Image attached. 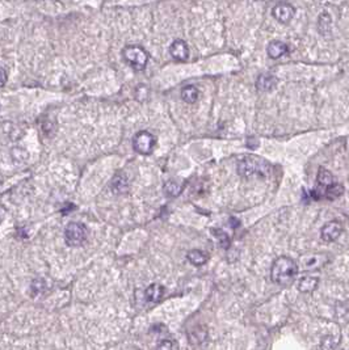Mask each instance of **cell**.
Returning <instances> with one entry per match:
<instances>
[{"label":"cell","instance_id":"obj_1","mask_svg":"<svg viewBox=\"0 0 349 350\" xmlns=\"http://www.w3.org/2000/svg\"><path fill=\"white\" fill-rule=\"evenodd\" d=\"M298 274V264L289 256H280L272 264V281L281 287H289L294 283Z\"/></svg>","mask_w":349,"mask_h":350},{"label":"cell","instance_id":"obj_2","mask_svg":"<svg viewBox=\"0 0 349 350\" xmlns=\"http://www.w3.org/2000/svg\"><path fill=\"white\" fill-rule=\"evenodd\" d=\"M238 173L244 179L251 177H265L271 173V165L267 160L259 156L248 155L240 159L238 163Z\"/></svg>","mask_w":349,"mask_h":350},{"label":"cell","instance_id":"obj_3","mask_svg":"<svg viewBox=\"0 0 349 350\" xmlns=\"http://www.w3.org/2000/svg\"><path fill=\"white\" fill-rule=\"evenodd\" d=\"M124 59L134 70L142 71V70L146 69L147 62H148V54L143 47L130 45L124 49Z\"/></svg>","mask_w":349,"mask_h":350},{"label":"cell","instance_id":"obj_4","mask_svg":"<svg viewBox=\"0 0 349 350\" xmlns=\"http://www.w3.org/2000/svg\"><path fill=\"white\" fill-rule=\"evenodd\" d=\"M88 229L79 222H71L65 229V240L69 247H80L87 240Z\"/></svg>","mask_w":349,"mask_h":350},{"label":"cell","instance_id":"obj_5","mask_svg":"<svg viewBox=\"0 0 349 350\" xmlns=\"http://www.w3.org/2000/svg\"><path fill=\"white\" fill-rule=\"evenodd\" d=\"M330 262V255L327 253H309L301 257V265L304 266L307 272H315L318 269H322Z\"/></svg>","mask_w":349,"mask_h":350},{"label":"cell","instance_id":"obj_6","mask_svg":"<svg viewBox=\"0 0 349 350\" xmlns=\"http://www.w3.org/2000/svg\"><path fill=\"white\" fill-rule=\"evenodd\" d=\"M155 137L148 131H139L135 137H134L133 146L134 150L142 155L151 154L155 148Z\"/></svg>","mask_w":349,"mask_h":350},{"label":"cell","instance_id":"obj_7","mask_svg":"<svg viewBox=\"0 0 349 350\" xmlns=\"http://www.w3.org/2000/svg\"><path fill=\"white\" fill-rule=\"evenodd\" d=\"M318 188L315 190H313V197L315 200H323L324 193L326 190L335 184V177L331 173L330 170L326 169V168H319V172H318L317 177Z\"/></svg>","mask_w":349,"mask_h":350},{"label":"cell","instance_id":"obj_8","mask_svg":"<svg viewBox=\"0 0 349 350\" xmlns=\"http://www.w3.org/2000/svg\"><path fill=\"white\" fill-rule=\"evenodd\" d=\"M343 234V224L339 220H331L326 223L320 229V236L326 243H332L339 239V236Z\"/></svg>","mask_w":349,"mask_h":350},{"label":"cell","instance_id":"obj_9","mask_svg":"<svg viewBox=\"0 0 349 350\" xmlns=\"http://www.w3.org/2000/svg\"><path fill=\"white\" fill-rule=\"evenodd\" d=\"M272 15L278 23L281 24H287L289 21H291V19L295 15V10L294 7L289 3H280L274 7L273 11H272Z\"/></svg>","mask_w":349,"mask_h":350},{"label":"cell","instance_id":"obj_10","mask_svg":"<svg viewBox=\"0 0 349 350\" xmlns=\"http://www.w3.org/2000/svg\"><path fill=\"white\" fill-rule=\"evenodd\" d=\"M170 54L172 55L173 59H176L179 62H185L189 58V49L184 41L181 39H176L175 42L171 45Z\"/></svg>","mask_w":349,"mask_h":350},{"label":"cell","instance_id":"obj_11","mask_svg":"<svg viewBox=\"0 0 349 350\" xmlns=\"http://www.w3.org/2000/svg\"><path fill=\"white\" fill-rule=\"evenodd\" d=\"M319 285V277L315 274H305L302 278L298 281V290L305 294H310L315 291Z\"/></svg>","mask_w":349,"mask_h":350},{"label":"cell","instance_id":"obj_12","mask_svg":"<svg viewBox=\"0 0 349 350\" xmlns=\"http://www.w3.org/2000/svg\"><path fill=\"white\" fill-rule=\"evenodd\" d=\"M276 85H277V78L271 74H263L259 76L256 82V87L261 92H271L272 89L276 88Z\"/></svg>","mask_w":349,"mask_h":350},{"label":"cell","instance_id":"obj_13","mask_svg":"<svg viewBox=\"0 0 349 350\" xmlns=\"http://www.w3.org/2000/svg\"><path fill=\"white\" fill-rule=\"evenodd\" d=\"M164 294V287L160 283H153L147 287V290L144 291V298L147 302L150 303H155V302L160 301V298L163 297Z\"/></svg>","mask_w":349,"mask_h":350},{"label":"cell","instance_id":"obj_14","mask_svg":"<svg viewBox=\"0 0 349 350\" xmlns=\"http://www.w3.org/2000/svg\"><path fill=\"white\" fill-rule=\"evenodd\" d=\"M268 55L273 59L281 58V56L287 52V45L281 41H272L269 45H268Z\"/></svg>","mask_w":349,"mask_h":350},{"label":"cell","instance_id":"obj_15","mask_svg":"<svg viewBox=\"0 0 349 350\" xmlns=\"http://www.w3.org/2000/svg\"><path fill=\"white\" fill-rule=\"evenodd\" d=\"M184 185H185V184H184L183 181L170 180V181H167L166 185H164V192H166L167 196L176 197L183 192Z\"/></svg>","mask_w":349,"mask_h":350},{"label":"cell","instance_id":"obj_16","mask_svg":"<svg viewBox=\"0 0 349 350\" xmlns=\"http://www.w3.org/2000/svg\"><path fill=\"white\" fill-rule=\"evenodd\" d=\"M127 187H129V184H127V179L124 174H116L115 179L112 180L111 188L116 194L125 193L127 190Z\"/></svg>","mask_w":349,"mask_h":350},{"label":"cell","instance_id":"obj_17","mask_svg":"<svg viewBox=\"0 0 349 350\" xmlns=\"http://www.w3.org/2000/svg\"><path fill=\"white\" fill-rule=\"evenodd\" d=\"M208 255H206L205 252H203V251H200V249H193V251H190L189 253H188V260L190 261V264L194 266H201L204 265V264H206L208 262Z\"/></svg>","mask_w":349,"mask_h":350},{"label":"cell","instance_id":"obj_18","mask_svg":"<svg viewBox=\"0 0 349 350\" xmlns=\"http://www.w3.org/2000/svg\"><path fill=\"white\" fill-rule=\"evenodd\" d=\"M198 96L200 92L194 85H186V87L183 88V91H181V97H183L184 101L188 102V104L196 102L197 100H198Z\"/></svg>","mask_w":349,"mask_h":350},{"label":"cell","instance_id":"obj_19","mask_svg":"<svg viewBox=\"0 0 349 350\" xmlns=\"http://www.w3.org/2000/svg\"><path fill=\"white\" fill-rule=\"evenodd\" d=\"M343 193H344L343 185L335 183L333 185H331V187L326 190L324 198H326V200L333 201V200H336V198H339L340 196H343Z\"/></svg>","mask_w":349,"mask_h":350},{"label":"cell","instance_id":"obj_20","mask_svg":"<svg viewBox=\"0 0 349 350\" xmlns=\"http://www.w3.org/2000/svg\"><path fill=\"white\" fill-rule=\"evenodd\" d=\"M46 290V282L42 278H36L30 285V294L32 297H38Z\"/></svg>","mask_w":349,"mask_h":350},{"label":"cell","instance_id":"obj_21","mask_svg":"<svg viewBox=\"0 0 349 350\" xmlns=\"http://www.w3.org/2000/svg\"><path fill=\"white\" fill-rule=\"evenodd\" d=\"M318 25H319V30L322 34H326L327 32H331V17L328 13H322L319 17V21H318Z\"/></svg>","mask_w":349,"mask_h":350},{"label":"cell","instance_id":"obj_22","mask_svg":"<svg viewBox=\"0 0 349 350\" xmlns=\"http://www.w3.org/2000/svg\"><path fill=\"white\" fill-rule=\"evenodd\" d=\"M213 231H214V232L217 234L216 236L219 239L221 244H223V247H225V248H227V247H229V242H230L229 236L226 235V234L223 232V231H217V229H213Z\"/></svg>","mask_w":349,"mask_h":350},{"label":"cell","instance_id":"obj_23","mask_svg":"<svg viewBox=\"0 0 349 350\" xmlns=\"http://www.w3.org/2000/svg\"><path fill=\"white\" fill-rule=\"evenodd\" d=\"M157 350H172V341L171 340H162L159 341V344H158Z\"/></svg>","mask_w":349,"mask_h":350},{"label":"cell","instance_id":"obj_24","mask_svg":"<svg viewBox=\"0 0 349 350\" xmlns=\"http://www.w3.org/2000/svg\"><path fill=\"white\" fill-rule=\"evenodd\" d=\"M122 350H140L139 347H137V346H133V345H129V346H126V347H124Z\"/></svg>","mask_w":349,"mask_h":350},{"label":"cell","instance_id":"obj_25","mask_svg":"<svg viewBox=\"0 0 349 350\" xmlns=\"http://www.w3.org/2000/svg\"><path fill=\"white\" fill-rule=\"evenodd\" d=\"M2 74H3V85L6 84V80H7V74H6V70L2 69Z\"/></svg>","mask_w":349,"mask_h":350}]
</instances>
